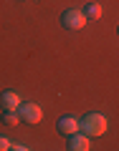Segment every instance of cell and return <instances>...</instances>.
<instances>
[{
  "instance_id": "cell-7",
  "label": "cell",
  "mask_w": 119,
  "mask_h": 151,
  "mask_svg": "<svg viewBox=\"0 0 119 151\" xmlns=\"http://www.w3.org/2000/svg\"><path fill=\"white\" fill-rule=\"evenodd\" d=\"M84 15H86L89 20H96V18H101V5H96V3H89L86 10H84Z\"/></svg>"
},
{
  "instance_id": "cell-9",
  "label": "cell",
  "mask_w": 119,
  "mask_h": 151,
  "mask_svg": "<svg viewBox=\"0 0 119 151\" xmlns=\"http://www.w3.org/2000/svg\"><path fill=\"white\" fill-rule=\"evenodd\" d=\"M8 149H10V141L5 136H0V151H8Z\"/></svg>"
},
{
  "instance_id": "cell-11",
  "label": "cell",
  "mask_w": 119,
  "mask_h": 151,
  "mask_svg": "<svg viewBox=\"0 0 119 151\" xmlns=\"http://www.w3.org/2000/svg\"><path fill=\"white\" fill-rule=\"evenodd\" d=\"M117 33H119V28H117Z\"/></svg>"
},
{
  "instance_id": "cell-10",
  "label": "cell",
  "mask_w": 119,
  "mask_h": 151,
  "mask_svg": "<svg viewBox=\"0 0 119 151\" xmlns=\"http://www.w3.org/2000/svg\"><path fill=\"white\" fill-rule=\"evenodd\" d=\"M10 149H13V151H26L28 146H23V144H10Z\"/></svg>"
},
{
  "instance_id": "cell-2",
  "label": "cell",
  "mask_w": 119,
  "mask_h": 151,
  "mask_svg": "<svg viewBox=\"0 0 119 151\" xmlns=\"http://www.w3.org/2000/svg\"><path fill=\"white\" fill-rule=\"evenodd\" d=\"M89 18L84 15L81 10H76V8H69V10H64V15H61V25L66 28V30H81L84 25H86Z\"/></svg>"
},
{
  "instance_id": "cell-8",
  "label": "cell",
  "mask_w": 119,
  "mask_h": 151,
  "mask_svg": "<svg viewBox=\"0 0 119 151\" xmlns=\"http://www.w3.org/2000/svg\"><path fill=\"white\" fill-rule=\"evenodd\" d=\"M3 121H5V126H18L20 116H18V111H3Z\"/></svg>"
},
{
  "instance_id": "cell-4",
  "label": "cell",
  "mask_w": 119,
  "mask_h": 151,
  "mask_svg": "<svg viewBox=\"0 0 119 151\" xmlns=\"http://www.w3.org/2000/svg\"><path fill=\"white\" fill-rule=\"evenodd\" d=\"M56 129H58L61 136H71V134H76V131H81V124H79L74 116H64V119H58Z\"/></svg>"
},
{
  "instance_id": "cell-6",
  "label": "cell",
  "mask_w": 119,
  "mask_h": 151,
  "mask_svg": "<svg viewBox=\"0 0 119 151\" xmlns=\"http://www.w3.org/2000/svg\"><path fill=\"white\" fill-rule=\"evenodd\" d=\"M0 106H3V111H18L20 96H18L15 91H3L0 93Z\"/></svg>"
},
{
  "instance_id": "cell-3",
  "label": "cell",
  "mask_w": 119,
  "mask_h": 151,
  "mask_svg": "<svg viewBox=\"0 0 119 151\" xmlns=\"http://www.w3.org/2000/svg\"><path fill=\"white\" fill-rule=\"evenodd\" d=\"M18 116H20L23 124L33 126V124H41L43 111H41V106H38V103H20V106H18Z\"/></svg>"
},
{
  "instance_id": "cell-1",
  "label": "cell",
  "mask_w": 119,
  "mask_h": 151,
  "mask_svg": "<svg viewBox=\"0 0 119 151\" xmlns=\"http://www.w3.org/2000/svg\"><path fill=\"white\" fill-rule=\"evenodd\" d=\"M79 124H81V131L86 136H101L104 131H107V126H109L107 116H101V113H86Z\"/></svg>"
},
{
  "instance_id": "cell-5",
  "label": "cell",
  "mask_w": 119,
  "mask_h": 151,
  "mask_svg": "<svg viewBox=\"0 0 119 151\" xmlns=\"http://www.w3.org/2000/svg\"><path fill=\"white\" fill-rule=\"evenodd\" d=\"M91 144H89V136L84 131H76V134L69 136V151H89Z\"/></svg>"
}]
</instances>
